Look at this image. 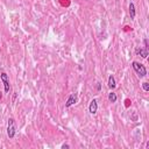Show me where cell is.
<instances>
[{"instance_id":"obj_1","label":"cell","mask_w":149,"mask_h":149,"mask_svg":"<svg viewBox=\"0 0 149 149\" xmlns=\"http://www.w3.org/2000/svg\"><path fill=\"white\" fill-rule=\"evenodd\" d=\"M132 66H133V70L135 71V73H136L140 78H143V77L147 76V69H146V66H144L142 63H139V62L134 61V62L132 63Z\"/></svg>"},{"instance_id":"obj_2","label":"cell","mask_w":149,"mask_h":149,"mask_svg":"<svg viewBox=\"0 0 149 149\" xmlns=\"http://www.w3.org/2000/svg\"><path fill=\"white\" fill-rule=\"evenodd\" d=\"M16 134V125H15V120L13 118H9L8 119V122H7V136L9 139H13Z\"/></svg>"},{"instance_id":"obj_3","label":"cell","mask_w":149,"mask_h":149,"mask_svg":"<svg viewBox=\"0 0 149 149\" xmlns=\"http://www.w3.org/2000/svg\"><path fill=\"white\" fill-rule=\"evenodd\" d=\"M0 78H1V81L3 84V88H5V92L8 93L9 92V88H10V85H9V79H8V76L6 72H2L0 74Z\"/></svg>"},{"instance_id":"obj_4","label":"cell","mask_w":149,"mask_h":149,"mask_svg":"<svg viewBox=\"0 0 149 149\" xmlns=\"http://www.w3.org/2000/svg\"><path fill=\"white\" fill-rule=\"evenodd\" d=\"M76 102H77V94H76V93H72V94L69 95L68 100L65 101V107H66V108H68V107H71V106L74 105Z\"/></svg>"},{"instance_id":"obj_5","label":"cell","mask_w":149,"mask_h":149,"mask_svg":"<svg viewBox=\"0 0 149 149\" xmlns=\"http://www.w3.org/2000/svg\"><path fill=\"white\" fill-rule=\"evenodd\" d=\"M97 111H98V100L93 99V100H91V102L88 105V112L91 114H95Z\"/></svg>"},{"instance_id":"obj_6","label":"cell","mask_w":149,"mask_h":149,"mask_svg":"<svg viewBox=\"0 0 149 149\" xmlns=\"http://www.w3.org/2000/svg\"><path fill=\"white\" fill-rule=\"evenodd\" d=\"M135 54L137 56H141L142 58H147L148 57V49H146V48H136L135 49Z\"/></svg>"},{"instance_id":"obj_7","label":"cell","mask_w":149,"mask_h":149,"mask_svg":"<svg viewBox=\"0 0 149 149\" xmlns=\"http://www.w3.org/2000/svg\"><path fill=\"white\" fill-rule=\"evenodd\" d=\"M107 85H108V87H109L111 90L115 88V86H116V81H115V78H114V76H113V74H111V76L108 77Z\"/></svg>"},{"instance_id":"obj_8","label":"cell","mask_w":149,"mask_h":149,"mask_svg":"<svg viewBox=\"0 0 149 149\" xmlns=\"http://www.w3.org/2000/svg\"><path fill=\"white\" fill-rule=\"evenodd\" d=\"M129 15H130V19L134 20L135 19V15H136V10H135V5L134 2H129Z\"/></svg>"},{"instance_id":"obj_9","label":"cell","mask_w":149,"mask_h":149,"mask_svg":"<svg viewBox=\"0 0 149 149\" xmlns=\"http://www.w3.org/2000/svg\"><path fill=\"white\" fill-rule=\"evenodd\" d=\"M108 100H109L112 104L116 102V100H118V95H116V93H115V92H111V93H108Z\"/></svg>"},{"instance_id":"obj_10","label":"cell","mask_w":149,"mask_h":149,"mask_svg":"<svg viewBox=\"0 0 149 149\" xmlns=\"http://www.w3.org/2000/svg\"><path fill=\"white\" fill-rule=\"evenodd\" d=\"M142 88H143L146 92H148V91H149V83H147V81L142 83Z\"/></svg>"},{"instance_id":"obj_11","label":"cell","mask_w":149,"mask_h":149,"mask_svg":"<svg viewBox=\"0 0 149 149\" xmlns=\"http://www.w3.org/2000/svg\"><path fill=\"white\" fill-rule=\"evenodd\" d=\"M65 148L68 149V148H70V146H69V144H66V143H64V144H62V149H65Z\"/></svg>"},{"instance_id":"obj_12","label":"cell","mask_w":149,"mask_h":149,"mask_svg":"<svg viewBox=\"0 0 149 149\" xmlns=\"http://www.w3.org/2000/svg\"><path fill=\"white\" fill-rule=\"evenodd\" d=\"M97 90H98V91L101 90V84H100V83H98V85H97Z\"/></svg>"},{"instance_id":"obj_13","label":"cell","mask_w":149,"mask_h":149,"mask_svg":"<svg viewBox=\"0 0 149 149\" xmlns=\"http://www.w3.org/2000/svg\"><path fill=\"white\" fill-rule=\"evenodd\" d=\"M1 98H2V93H1V91H0V100H1Z\"/></svg>"}]
</instances>
